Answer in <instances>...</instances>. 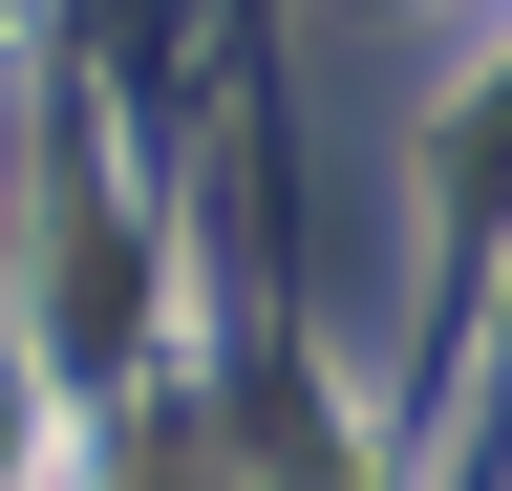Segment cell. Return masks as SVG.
Listing matches in <instances>:
<instances>
[{"instance_id": "6da1fadb", "label": "cell", "mask_w": 512, "mask_h": 491, "mask_svg": "<svg viewBox=\"0 0 512 491\" xmlns=\"http://www.w3.org/2000/svg\"><path fill=\"white\" fill-rule=\"evenodd\" d=\"M0 470H22V363H0Z\"/></svg>"}]
</instances>
